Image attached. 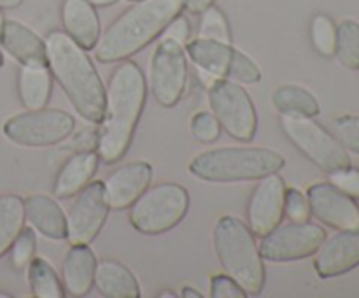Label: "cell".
Returning <instances> with one entry per match:
<instances>
[{"label":"cell","mask_w":359,"mask_h":298,"mask_svg":"<svg viewBox=\"0 0 359 298\" xmlns=\"http://www.w3.org/2000/svg\"><path fill=\"white\" fill-rule=\"evenodd\" d=\"M146 98L147 83L140 67L130 60L119 62L105 88L104 116L97 130V153L104 163H116L130 149Z\"/></svg>","instance_id":"1"},{"label":"cell","mask_w":359,"mask_h":298,"mask_svg":"<svg viewBox=\"0 0 359 298\" xmlns=\"http://www.w3.org/2000/svg\"><path fill=\"white\" fill-rule=\"evenodd\" d=\"M48 67L81 118L98 125L104 116L105 86L88 56L65 32L53 30L46 37Z\"/></svg>","instance_id":"2"},{"label":"cell","mask_w":359,"mask_h":298,"mask_svg":"<svg viewBox=\"0 0 359 298\" xmlns=\"http://www.w3.org/2000/svg\"><path fill=\"white\" fill-rule=\"evenodd\" d=\"M182 9L184 0H137L100 35L95 56L102 63L128 60L156 41Z\"/></svg>","instance_id":"3"},{"label":"cell","mask_w":359,"mask_h":298,"mask_svg":"<svg viewBox=\"0 0 359 298\" xmlns=\"http://www.w3.org/2000/svg\"><path fill=\"white\" fill-rule=\"evenodd\" d=\"M212 241L224 272L241 284L248 297H258L265 286V265L248 224L233 216L219 217Z\"/></svg>","instance_id":"4"},{"label":"cell","mask_w":359,"mask_h":298,"mask_svg":"<svg viewBox=\"0 0 359 298\" xmlns=\"http://www.w3.org/2000/svg\"><path fill=\"white\" fill-rule=\"evenodd\" d=\"M286 160L269 147H216L203 151L189 161V172L209 182L259 181L279 172Z\"/></svg>","instance_id":"5"},{"label":"cell","mask_w":359,"mask_h":298,"mask_svg":"<svg viewBox=\"0 0 359 298\" xmlns=\"http://www.w3.org/2000/svg\"><path fill=\"white\" fill-rule=\"evenodd\" d=\"M189 210V193L175 182L147 188L130 205L128 219L139 233L161 235L177 226Z\"/></svg>","instance_id":"6"},{"label":"cell","mask_w":359,"mask_h":298,"mask_svg":"<svg viewBox=\"0 0 359 298\" xmlns=\"http://www.w3.org/2000/svg\"><path fill=\"white\" fill-rule=\"evenodd\" d=\"M280 128L297 149L321 170L330 174L351 167V156L342 144L309 116L280 114Z\"/></svg>","instance_id":"7"},{"label":"cell","mask_w":359,"mask_h":298,"mask_svg":"<svg viewBox=\"0 0 359 298\" xmlns=\"http://www.w3.org/2000/svg\"><path fill=\"white\" fill-rule=\"evenodd\" d=\"M184 49L196 69L210 76L219 79L226 77L245 84H256L262 81V70L258 63L231 44L198 37L186 42Z\"/></svg>","instance_id":"8"},{"label":"cell","mask_w":359,"mask_h":298,"mask_svg":"<svg viewBox=\"0 0 359 298\" xmlns=\"http://www.w3.org/2000/svg\"><path fill=\"white\" fill-rule=\"evenodd\" d=\"M76 121L60 109H35L21 112L4 123V135L11 142L27 147H46L63 142L72 135Z\"/></svg>","instance_id":"9"},{"label":"cell","mask_w":359,"mask_h":298,"mask_svg":"<svg viewBox=\"0 0 359 298\" xmlns=\"http://www.w3.org/2000/svg\"><path fill=\"white\" fill-rule=\"evenodd\" d=\"M209 105L219 125L241 142H249L258 130V114L248 91L237 81L216 79L209 86Z\"/></svg>","instance_id":"10"},{"label":"cell","mask_w":359,"mask_h":298,"mask_svg":"<svg viewBox=\"0 0 359 298\" xmlns=\"http://www.w3.org/2000/svg\"><path fill=\"white\" fill-rule=\"evenodd\" d=\"M151 93L163 107H174L188 86V60L184 46L161 39L149 62Z\"/></svg>","instance_id":"11"},{"label":"cell","mask_w":359,"mask_h":298,"mask_svg":"<svg viewBox=\"0 0 359 298\" xmlns=\"http://www.w3.org/2000/svg\"><path fill=\"white\" fill-rule=\"evenodd\" d=\"M325 241L326 231L319 224L304 221L276 226L270 233L262 237L258 248L266 262L284 263L316 255Z\"/></svg>","instance_id":"12"},{"label":"cell","mask_w":359,"mask_h":298,"mask_svg":"<svg viewBox=\"0 0 359 298\" xmlns=\"http://www.w3.org/2000/svg\"><path fill=\"white\" fill-rule=\"evenodd\" d=\"M109 214L104 182L95 181L77 193L67 216V238L70 244H90L104 228Z\"/></svg>","instance_id":"13"},{"label":"cell","mask_w":359,"mask_h":298,"mask_svg":"<svg viewBox=\"0 0 359 298\" xmlns=\"http://www.w3.org/2000/svg\"><path fill=\"white\" fill-rule=\"evenodd\" d=\"M286 182L277 172L259 179L248 203V226L255 237H265L279 226L284 216Z\"/></svg>","instance_id":"14"},{"label":"cell","mask_w":359,"mask_h":298,"mask_svg":"<svg viewBox=\"0 0 359 298\" xmlns=\"http://www.w3.org/2000/svg\"><path fill=\"white\" fill-rule=\"evenodd\" d=\"M311 212L335 230H354L359 228V205L353 196L332 182H318L307 189Z\"/></svg>","instance_id":"15"},{"label":"cell","mask_w":359,"mask_h":298,"mask_svg":"<svg viewBox=\"0 0 359 298\" xmlns=\"http://www.w3.org/2000/svg\"><path fill=\"white\" fill-rule=\"evenodd\" d=\"M153 181V167L147 161H130L116 168L104 182L109 209H128Z\"/></svg>","instance_id":"16"},{"label":"cell","mask_w":359,"mask_h":298,"mask_svg":"<svg viewBox=\"0 0 359 298\" xmlns=\"http://www.w3.org/2000/svg\"><path fill=\"white\" fill-rule=\"evenodd\" d=\"M359 265V228L340 230L323 242L316 252L314 269L321 279L339 277Z\"/></svg>","instance_id":"17"},{"label":"cell","mask_w":359,"mask_h":298,"mask_svg":"<svg viewBox=\"0 0 359 298\" xmlns=\"http://www.w3.org/2000/svg\"><path fill=\"white\" fill-rule=\"evenodd\" d=\"M0 48L9 53L21 65H48L46 41L32 28L16 20L4 21L0 32Z\"/></svg>","instance_id":"18"},{"label":"cell","mask_w":359,"mask_h":298,"mask_svg":"<svg viewBox=\"0 0 359 298\" xmlns=\"http://www.w3.org/2000/svg\"><path fill=\"white\" fill-rule=\"evenodd\" d=\"M62 23L65 34L86 51L95 49L100 39V18L88 0H63Z\"/></svg>","instance_id":"19"},{"label":"cell","mask_w":359,"mask_h":298,"mask_svg":"<svg viewBox=\"0 0 359 298\" xmlns=\"http://www.w3.org/2000/svg\"><path fill=\"white\" fill-rule=\"evenodd\" d=\"M98 161H100V156H98L97 151H77L60 168L55 186H53V195L56 198L76 196L84 186L90 184L91 177L97 174Z\"/></svg>","instance_id":"20"},{"label":"cell","mask_w":359,"mask_h":298,"mask_svg":"<svg viewBox=\"0 0 359 298\" xmlns=\"http://www.w3.org/2000/svg\"><path fill=\"white\" fill-rule=\"evenodd\" d=\"M97 256L88 244H72L63 262V287L72 297H84L91 291L97 269Z\"/></svg>","instance_id":"21"},{"label":"cell","mask_w":359,"mask_h":298,"mask_svg":"<svg viewBox=\"0 0 359 298\" xmlns=\"http://www.w3.org/2000/svg\"><path fill=\"white\" fill-rule=\"evenodd\" d=\"M25 217L35 231L53 241L67 238V217L62 207L48 195H30L25 198Z\"/></svg>","instance_id":"22"},{"label":"cell","mask_w":359,"mask_h":298,"mask_svg":"<svg viewBox=\"0 0 359 298\" xmlns=\"http://www.w3.org/2000/svg\"><path fill=\"white\" fill-rule=\"evenodd\" d=\"M95 287L107 298H139L140 284L132 270L116 259H104L95 269Z\"/></svg>","instance_id":"23"},{"label":"cell","mask_w":359,"mask_h":298,"mask_svg":"<svg viewBox=\"0 0 359 298\" xmlns=\"http://www.w3.org/2000/svg\"><path fill=\"white\" fill-rule=\"evenodd\" d=\"M51 86V70L48 65H21L18 72V95L28 111L48 105Z\"/></svg>","instance_id":"24"},{"label":"cell","mask_w":359,"mask_h":298,"mask_svg":"<svg viewBox=\"0 0 359 298\" xmlns=\"http://www.w3.org/2000/svg\"><path fill=\"white\" fill-rule=\"evenodd\" d=\"M272 104L280 114H300L316 118L321 112L314 95L297 84H283L272 93Z\"/></svg>","instance_id":"25"},{"label":"cell","mask_w":359,"mask_h":298,"mask_svg":"<svg viewBox=\"0 0 359 298\" xmlns=\"http://www.w3.org/2000/svg\"><path fill=\"white\" fill-rule=\"evenodd\" d=\"M25 200L18 195L0 196V258L9 252L14 238L25 226Z\"/></svg>","instance_id":"26"},{"label":"cell","mask_w":359,"mask_h":298,"mask_svg":"<svg viewBox=\"0 0 359 298\" xmlns=\"http://www.w3.org/2000/svg\"><path fill=\"white\" fill-rule=\"evenodd\" d=\"M28 283L35 298H63L65 287L56 270L44 258H32L27 265Z\"/></svg>","instance_id":"27"},{"label":"cell","mask_w":359,"mask_h":298,"mask_svg":"<svg viewBox=\"0 0 359 298\" xmlns=\"http://www.w3.org/2000/svg\"><path fill=\"white\" fill-rule=\"evenodd\" d=\"M335 56L346 69H359V25L346 20L337 27Z\"/></svg>","instance_id":"28"},{"label":"cell","mask_w":359,"mask_h":298,"mask_svg":"<svg viewBox=\"0 0 359 298\" xmlns=\"http://www.w3.org/2000/svg\"><path fill=\"white\" fill-rule=\"evenodd\" d=\"M312 46L321 56L332 58L335 56L337 46V25L326 14H316L311 23Z\"/></svg>","instance_id":"29"},{"label":"cell","mask_w":359,"mask_h":298,"mask_svg":"<svg viewBox=\"0 0 359 298\" xmlns=\"http://www.w3.org/2000/svg\"><path fill=\"white\" fill-rule=\"evenodd\" d=\"M202 14V20H200V28H198V37L202 39H212V41L224 42V44H231V30L230 23H228L226 16L223 14V11L214 7V4L210 7H207Z\"/></svg>","instance_id":"30"},{"label":"cell","mask_w":359,"mask_h":298,"mask_svg":"<svg viewBox=\"0 0 359 298\" xmlns=\"http://www.w3.org/2000/svg\"><path fill=\"white\" fill-rule=\"evenodd\" d=\"M35 248H37V237L32 226H23L11 245V265L16 270H23L34 258Z\"/></svg>","instance_id":"31"},{"label":"cell","mask_w":359,"mask_h":298,"mask_svg":"<svg viewBox=\"0 0 359 298\" xmlns=\"http://www.w3.org/2000/svg\"><path fill=\"white\" fill-rule=\"evenodd\" d=\"M333 137L344 149L359 154V116H340L333 121Z\"/></svg>","instance_id":"32"},{"label":"cell","mask_w":359,"mask_h":298,"mask_svg":"<svg viewBox=\"0 0 359 298\" xmlns=\"http://www.w3.org/2000/svg\"><path fill=\"white\" fill-rule=\"evenodd\" d=\"M311 203L309 198L297 188H286L284 195V216L291 223H304L311 219Z\"/></svg>","instance_id":"33"},{"label":"cell","mask_w":359,"mask_h":298,"mask_svg":"<svg viewBox=\"0 0 359 298\" xmlns=\"http://www.w3.org/2000/svg\"><path fill=\"white\" fill-rule=\"evenodd\" d=\"M191 132L200 142H214L221 135V125L214 114L200 111L191 119Z\"/></svg>","instance_id":"34"},{"label":"cell","mask_w":359,"mask_h":298,"mask_svg":"<svg viewBox=\"0 0 359 298\" xmlns=\"http://www.w3.org/2000/svg\"><path fill=\"white\" fill-rule=\"evenodd\" d=\"M210 297L212 298H248V293L242 290L241 284L230 277L226 276H212L210 279Z\"/></svg>","instance_id":"35"},{"label":"cell","mask_w":359,"mask_h":298,"mask_svg":"<svg viewBox=\"0 0 359 298\" xmlns=\"http://www.w3.org/2000/svg\"><path fill=\"white\" fill-rule=\"evenodd\" d=\"M330 179L332 184L342 189L346 195L353 196V198H359V170L358 168L347 167L342 170L330 172Z\"/></svg>","instance_id":"36"},{"label":"cell","mask_w":359,"mask_h":298,"mask_svg":"<svg viewBox=\"0 0 359 298\" xmlns=\"http://www.w3.org/2000/svg\"><path fill=\"white\" fill-rule=\"evenodd\" d=\"M161 39H172V41L186 46V42L189 41V21L186 20L182 14H177V16L167 25V28H165L163 34H161Z\"/></svg>","instance_id":"37"},{"label":"cell","mask_w":359,"mask_h":298,"mask_svg":"<svg viewBox=\"0 0 359 298\" xmlns=\"http://www.w3.org/2000/svg\"><path fill=\"white\" fill-rule=\"evenodd\" d=\"M212 4L214 0H184V9L191 14H200Z\"/></svg>","instance_id":"38"},{"label":"cell","mask_w":359,"mask_h":298,"mask_svg":"<svg viewBox=\"0 0 359 298\" xmlns=\"http://www.w3.org/2000/svg\"><path fill=\"white\" fill-rule=\"evenodd\" d=\"M182 297L184 298H203V294L200 293V291H196L195 287L186 286V287H182Z\"/></svg>","instance_id":"39"},{"label":"cell","mask_w":359,"mask_h":298,"mask_svg":"<svg viewBox=\"0 0 359 298\" xmlns=\"http://www.w3.org/2000/svg\"><path fill=\"white\" fill-rule=\"evenodd\" d=\"M23 0H0V9H16Z\"/></svg>","instance_id":"40"},{"label":"cell","mask_w":359,"mask_h":298,"mask_svg":"<svg viewBox=\"0 0 359 298\" xmlns=\"http://www.w3.org/2000/svg\"><path fill=\"white\" fill-rule=\"evenodd\" d=\"M88 2L93 4L95 7H109V6H114V4H118L119 0H88Z\"/></svg>","instance_id":"41"},{"label":"cell","mask_w":359,"mask_h":298,"mask_svg":"<svg viewBox=\"0 0 359 298\" xmlns=\"http://www.w3.org/2000/svg\"><path fill=\"white\" fill-rule=\"evenodd\" d=\"M158 297H160V298H175V297H177V294H175L174 291H170V290H165V291H161V293L158 294Z\"/></svg>","instance_id":"42"},{"label":"cell","mask_w":359,"mask_h":298,"mask_svg":"<svg viewBox=\"0 0 359 298\" xmlns=\"http://www.w3.org/2000/svg\"><path fill=\"white\" fill-rule=\"evenodd\" d=\"M4 14H2V9H0V32H2V27H4Z\"/></svg>","instance_id":"43"},{"label":"cell","mask_w":359,"mask_h":298,"mask_svg":"<svg viewBox=\"0 0 359 298\" xmlns=\"http://www.w3.org/2000/svg\"><path fill=\"white\" fill-rule=\"evenodd\" d=\"M11 294L9 293H2V291H0V298H9Z\"/></svg>","instance_id":"44"},{"label":"cell","mask_w":359,"mask_h":298,"mask_svg":"<svg viewBox=\"0 0 359 298\" xmlns=\"http://www.w3.org/2000/svg\"><path fill=\"white\" fill-rule=\"evenodd\" d=\"M4 65V55H2V51H0V67Z\"/></svg>","instance_id":"45"},{"label":"cell","mask_w":359,"mask_h":298,"mask_svg":"<svg viewBox=\"0 0 359 298\" xmlns=\"http://www.w3.org/2000/svg\"><path fill=\"white\" fill-rule=\"evenodd\" d=\"M130 2H137V0H130Z\"/></svg>","instance_id":"46"}]
</instances>
